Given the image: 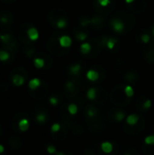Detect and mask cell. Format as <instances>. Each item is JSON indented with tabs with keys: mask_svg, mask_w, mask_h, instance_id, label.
Masks as SVG:
<instances>
[{
	"mask_svg": "<svg viewBox=\"0 0 154 155\" xmlns=\"http://www.w3.org/2000/svg\"><path fill=\"white\" fill-rule=\"evenodd\" d=\"M97 91H98V88H95V87L90 88V89L87 91V97H88L90 100L95 101V99H96V97H97Z\"/></svg>",
	"mask_w": 154,
	"mask_h": 155,
	"instance_id": "obj_21",
	"label": "cell"
},
{
	"mask_svg": "<svg viewBox=\"0 0 154 155\" xmlns=\"http://www.w3.org/2000/svg\"><path fill=\"white\" fill-rule=\"evenodd\" d=\"M61 127H62V124H54L52 125V127H51V132L52 133H55V132L59 131L61 129Z\"/></svg>",
	"mask_w": 154,
	"mask_h": 155,
	"instance_id": "obj_33",
	"label": "cell"
},
{
	"mask_svg": "<svg viewBox=\"0 0 154 155\" xmlns=\"http://www.w3.org/2000/svg\"><path fill=\"white\" fill-rule=\"evenodd\" d=\"M86 76H87L88 80H90V81H92V82H95V81H97V80L100 78L99 73H98L96 70H94V69H90V70L87 72Z\"/></svg>",
	"mask_w": 154,
	"mask_h": 155,
	"instance_id": "obj_12",
	"label": "cell"
},
{
	"mask_svg": "<svg viewBox=\"0 0 154 155\" xmlns=\"http://www.w3.org/2000/svg\"><path fill=\"white\" fill-rule=\"evenodd\" d=\"M110 24H111V26L114 32H116V33H123V32L125 25H124V23L121 19H119L117 17H113V18H112Z\"/></svg>",
	"mask_w": 154,
	"mask_h": 155,
	"instance_id": "obj_7",
	"label": "cell"
},
{
	"mask_svg": "<svg viewBox=\"0 0 154 155\" xmlns=\"http://www.w3.org/2000/svg\"><path fill=\"white\" fill-rule=\"evenodd\" d=\"M84 155H96V153H95V151L93 150V149H87V150L85 151Z\"/></svg>",
	"mask_w": 154,
	"mask_h": 155,
	"instance_id": "obj_37",
	"label": "cell"
},
{
	"mask_svg": "<svg viewBox=\"0 0 154 155\" xmlns=\"http://www.w3.org/2000/svg\"><path fill=\"white\" fill-rule=\"evenodd\" d=\"M145 124L146 121L144 117L140 115L139 121L135 124H128L127 123H125L123 124V131L129 135H138L143 131Z\"/></svg>",
	"mask_w": 154,
	"mask_h": 155,
	"instance_id": "obj_3",
	"label": "cell"
},
{
	"mask_svg": "<svg viewBox=\"0 0 154 155\" xmlns=\"http://www.w3.org/2000/svg\"><path fill=\"white\" fill-rule=\"evenodd\" d=\"M55 155H74L71 152H69V151H64V152H58V153H56Z\"/></svg>",
	"mask_w": 154,
	"mask_h": 155,
	"instance_id": "obj_38",
	"label": "cell"
},
{
	"mask_svg": "<svg viewBox=\"0 0 154 155\" xmlns=\"http://www.w3.org/2000/svg\"><path fill=\"white\" fill-rule=\"evenodd\" d=\"M80 51L83 54H88L92 51V45L89 43H84L80 46Z\"/></svg>",
	"mask_w": 154,
	"mask_h": 155,
	"instance_id": "obj_19",
	"label": "cell"
},
{
	"mask_svg": "<svg viewBox=\"0 0 154 155\" xmlns=\"http://www.w3.org/2000/svg\"><path fill=\"white\" fill-rule=\"evenodd\" d=\"M135 0H125V2L127 3V4H132V3H133Z\"/></svg>",
	"mask_w": 154,
	"mask_h": 155,
	"instance_id": "obj_41",
	"label": "cell"
},
{
	"mask_svg": "<svg viewBox=\"0 0 154 155\" xmlns=\"http://www.w3.org/2000/svg\"><path fill=\"white\" fill-rule=\"evenodd\" d=\"M143 151L145 155H154V143L152 144H143Z\"/></svg>",
	"mask_w": 154,
	"mask_h": 155,
	"instance_id": "obj_18",
	"label": "cell"
},
{
	"mask_svg": "<svg viewBox=\"0 0 154 155\" xmlns=\"http://www.w3.org/2000/svg\"><path fill=\"white\" fill-rule=\"evenodd\" d=\"M44 60L43 59V58H39V57H37V58H34V66L37 68V69H41V68H43L44 66Z\"/></svg>",
	"mask_w": 154,
	"mask_h": 155,
	"instance_id": "obj_24",
	"label": "cell"
},
{
	"mask_svg": "<svg viewBox=\"0 0 154 155\" xmlns=\"http://www.w3.org/2000/svg\"><path fill=\"white\" fill-rule=\"evenodd\" d=\"M84 115H85V119L87 120L99 116L100 113L96 106H94L93 104H88L84 107Z\"/></svg>",
	"mask_w": 154,
	"mask_h": 155,
	"instance_id": "obj_6",
	"label": "cell"
},
{
	"mask_svg": "<svg viewBox=\"0 0 154 155\" xmlns=\"http://www.w3.org/2000/svg\"><path fill=\"white\" fill-rule=\"evenodd\" d=\"M103 44L110 50H113L115 46V45L117 44V40L113 38V37H110V38H106L103 41Z\"/></svg>",
	"mask_w": 154,
	"mask_h": 155,
	"instance_id": "obj_15",
	"label": "cell"
},
{
	"mask_svg": "<svg viewBox=\"0 0 154 155\" xmlns=\"http://www.w3.org/2000/svg\"><path fill=\"white\" fill-rule=\"evenodd\" d=\"M67 110H68V112H69L71 114L74 115V114L78 112V105L75 104H70L67 106Z\"/></svg>",
	"mask_w": 154,
	"mask_h": 155,
	"instance_id": "obj_26",
	"label": "cell"
},
{
	"mask_svg": "<svg viewBox=\"0 0 154 155\" xmlns=\"http://www.w3.org/2000/svg\"><path fill=\"white\" fill-rule=\"evenodd\" d=\"M69 72L73 75H78L81 72V65L79 64H74L71 65L69 68Z\"/></svg>",
	"mask_w": 154,
	"mask_h": 155,
	"instance_id": "obj_20",
	"label": "cell"
},
{
	"mask_svg": "<svg viewBox=\"0 0 154 155\" xmlns=\"http://www.w3.org/2000/svg\"><path fill=\"white\" fill-rule=\"evenodd\" d=\"M59 45L63 48H68L72 45V38L69 35H62L59 38Z\"/></svg>",
	"mask_w": 154,
	"mask_h": 155,
	"instance_id": "obj_10",
	"label": "cell"
},
{
	"mask_svg": "<svg viewBox=\"0 0 154 155\" xmlns=\"http://www.w3.org/2000/svg\"><path fill=\"white\" fill-rule=\"evenodd\" d=\"M75 37L79 40V41H84L87 38V35L85 33H78L75 35Z\"/></svg>",
	"mask_w": 154,
	"mask_h": 155,
	"instance_id": "obj_32",
	"label": "cell"
},
{
	"mask_svg": "<svg viewBox=\"0 0 154 155\" xmlns=\"http://www.w3.org/2000/svg\"><path fill=\"white\" fill-rule=\"evenodd\" d=\"M151 105H152V101L150 100V99H145V101H144V103H143V108H142V111H146V110H148L150 107H151Z\"/></svg>",
	"mask_w": 154,
	"mask_h": 155,
	"instance_id": "obj_30",
	"label": "cell"
},
{
	"mask_svg": "<svg viewBox=\"0 0 154 155\" xmlns=\"http://www.w3.org/2000/svg\"><path fill=\"white\" fill-rule=\"evenodd\" d=\"M152 35H153V36H154V25L152 26Z\"/></svg>",
	"mask_w": 154,
	"mask_h": 155,
	"instance_id": "obj_42",
	"label": "cell"
},
{
	"mask_svg": "<svg viewBox=\"0 0 154 155\" xmlns=\"http://www.w3.org/2000/svg\"><path fill=\"white\" fill-rule=\"evenodd\" d=\"M25 77L22 76L21 74H14L13 77H12V83H13V84L15 86H17V87L22 86L25 84Z\"/></svg>",
	"mask_w": 154,
	"mask_h": 155,
	"instance_id": "obj_11",
	"label": "cell"
},
{
	"mask_svg": "<svg viewBox=\"0 0 154 155\" xmlns=\"http://www.w3.org/2000/svg\"><path fill=\"white\" fill-rule=\"evenodd\" d=\"M113 147H114V144H113L110 142H104L101 144V149L105 153H110L113 150Z\"/></svg>",
	"mask_w": 154,
	"mask_h": 155,
	"instance_id": "obj_17",
	"label": "cell"
},
{
	"mask_svg": "<svg viewBox=\"0 0 154 155\" xmlns=\"http://www.w3.org/2000/svg\"><path fill=\"white\" fill-rule=\"evenodd\" d=\"M67 134H68V127L65 124H63L61 129L55 133H52L53 138L57 141V142H63L66 139L67 137Z\"/></svg>",
	"mask_w": 154,
	"mask_h": 155,
	"instance_id": "obj_5",
	"label": "cell"
},
{
	"mask_svg": "<svg viewBox=\"0 0 154 155\" xmlns=\"http://www.w3.org/2000/svg\"><path fill=\"white\" fill-rule=\"evenodd\" d=\"M30 127V123L26 118H23L18 122V128L21 132H26Z\"/></svg>",
	"mask_w": 154,
	"mask_h": 155,
	"instance_id": "obj_14",
	"label": "cell"
},
{
	"mask_svg": "<svg viewBox=\"0 0 154 155\" xmlns=\"http://www.w3.org/2000/svg\"><path fill=\"white\" fill-rule=\"evenodd\" d=\"M26 35H27V36H28V38L31 40V41H36L38 38H39V32H38V30L35 28V27H34V26H32V27H29L27 30H26Z\"/></svg>",
	"mask_w": 154,
	"mask_h": 155,
	"instance_id": "obj_9",
	"label": "cell"
},
{
	"mask_svg": "<svg viewBox=\"0 0 154 155\" xmlns=\"http://www.w3.org/2000/svg\"><path fill=\"white\" fill-rule=\"evenodd\" d=\"M60 116L62 121L64 122V124H65L68 129H70V131L76 136H81L84 134V126L82 124H80L75 118H74L73 114H71L68 110L67 107L65 105L62 106L60 109Z\"/></svg>",
	"mask_w": 154,
	"mask_h": 155,
	"instance_id": "obj_1",
	"label": "cell"
},
{
	"mask_svg": "<svg viewBox=\"0 0 154 155\" xmlns=\"http://www.w3.org/2000/svg\"><path fill=\"white\" fill-rule=\"evenodd\" d=\"M125 155H131L130 153H127V154H125Z\"/></svg>",
	"mask_w": 154,
	"mask_h": 155,
	"instance_id": "obj_44",
	"label": "cell"
},
{
	"mask_svg": "<svg viewBox=\"0 0 154 155\" xmlns=\"http://www.w3.org/2000/svg\"><path fill=\"white\" fill-rule=\"evenodd\" d=\"M152 131H153V132H154V126H153V127H152Z\"/></svg>",
	"mask_w": 154,
	"mask_h": 155,
	"instance_id": "obj_43",
	"label": "cell"
},
{
	"mask_svg": "<svg viewBox=\"0 0 154 155\" xmlns=\"http://www.w3.org/2000/svg\"><path fill=\"white\" fill-rule=\"evenodd\" d=\"M40 86H41V80L38 78H33L28 83V87L33 91L38 89Z\"/></svg>",
	"mask_w": 154,
	"mask_h": 155,
	"instance_id": "obj_16",
	"label": "cell"
},
{
	"mask_svg": "<svg viewBox=\"0 0 154 155\" xmlns=\"http://www.w3.org/2000/svg\"><path fill=\"white\" fill-rule=\"evenodd\" d=\"M47 120H48V117H47L46 113H44V112H40L35 114V121L39 124H45L47 122Z\"/></svg>",
	"mask_w": 154,
	"mask_h": 155,
	"instance_id": "obj_13",
	"label": "cell"
},
{
	"mask_svg": "<svg viewBox=\"0 0 154 155\" xmlns=\"http://www.w3.org/2000/svg\"><path fill=\"white\" fill-rule=\"evenodd\" d=\"M150 40H151V36L149 35V34L145 33V34L142 35V36H141V41H142L143 44H148V43L150 42Z\"/></svg>",
	"mask_w": 154,
	"mask_h": 155,
	"instance_id": "obj_31",
	"label": "cell"
},
{
	"mask_svg": "<svg viewBox=\"0 0 154 155\" xmlns=\"http://www.w3.org/2000/svg\"><path fill=\"white\" fill-rule=\"evenodd\" d=\"M97 2L101 6H107L110 4V0H97Z\"/></svg>",
	"mask_w": 154,
	"mask_h": 155,
	"instance_id": "obj_36",
	"label": "cell"
},
{
	"mask_svg": "<svg viewBox=\"0 0 154 155\" xmlns=\"http://www.w3.org/2000/svg\"><path fill=\"white\" fill-rule=\"evenodd\" d=\"M144 143H146V144H152V143H154V135H151V136L146 137L145 140H144Z\"/></svg>",
	"mask_w": 154,
	"mask_h": 155,
	"instance_id": "obj_34",
	"label": "cell"
},
{
	"mask_svg": "<svg viewBox=\"0 0 154 155\" xmlns=\"http://www.w3.org/2000/svg\"><path fill=\"white\" fill-rule=\"evenodd\" d=\"M55 25L57 28L60 29H64L67 26V20L64 18H59L56 22H55Z\"/></svg>",
	"mask_w": 154,
	"mask_h": 155,
	"instance_id": "obj_23",
	"label": "cell"
},
{
	"mask_svg": "<svg viewBox=\"0 0 154 155\" xmlns=\"http://www.w3.org/2000/svg\"><path fill=\"white\" fill-rule=\"evenodd\" d=\"M0 40L2 41V43L4 44H8L11 40V35L9 34H3L0 35Z\"/></svg>",
	"mask_w": 154,
	"mask_h": 155,
	"instance_id": "obj_27",
	"label": "cell"
},
{
	"mask_svg": "<svg viewBox=\"0 0 154 155\" xmlns=\"http://www.w3.org/2000/svg\"><path fill=\"white\" fill-rule=\"evenodd\" d=\"M124 91H125V94L128 97H133V89L131 85H127L124 87Z\"/></svg>",
	"mask_w": 154,
	"mask_h": 155,
	"instance_id": "obj_29",
	"label": "cell"
},
{
	"mask_svg": "<svg viewBox=\"0 0 154 155\" xmlns=\"http://www.w3.org/2000/svg\"><path fill=\"white\" fill-rule=\"evenodd\" d=\"M0 23L1 24H7L8 23V19L5 16H1L0 17Z\"/></svg>",
	"mask_w": 154,
	"mask_h": 155,
	"instance_id": "obj_39",
	"label": "cell"
},
{
	"mask_svg": "<svg viewBox=\"0 0 154 155\" xmlns=\"http://www.w3.org/2000/svg\"><path fill=\"white\" fill-rule=\"evenodd\" d=\"M4 152H5V147L2 144H0V153H3Z\"/></svg>",
	"mask_w": 154,
	"mask_h": 155,
	"instance_id": "obj_40",
	"label": "cell"
},
{
	"mask_svg": "<svg viewBox=\"0 0 154 155\" xmlns=\"http://www.w3.org/2000/svg\"><path fill=\"white\" fill-rule=\"evenodd\" d=\"M49 103L53 105V106H56L59 103H60V98L55 96V95H52L49 98Z\"/></svg>",
	"mask_w": 154,
	"mask_h": 155,
	"instance_id": "obj_28",
	"label": "cell"
},
{
	"mask_svg": "<svg viewBox=\"0 0 154 155\" xmlns=\"http://www.w3.org/2000/svg\"><path fill=\"white\" fill-rule=\"evenodd\" d=\"M124 87L123 85L116 86L111 93V100L117 106H125L132 101V98L126 95Z\"/></svg>",
	"mask_w": 154,
	"mask_h": 155,
	"instance_id": "obj_2",
	"label": "cell"
},
{
	"mask_svg": "<svg viewBox=\"0 0 154 155\" xmlns=\"http://www.w3.org/2000/svg\"><path fill=\"white\" fill-rule=\"evenodd\" d=\"M10 58V54L5 50H0V62H6Z\"/></svg>",
	"mask_w": 154,
	"mask_h": 155,
	"instance_id": "obj_25",
	"label": "cell"
},
{
	"mask_svg": "<svg viewBox=\"0 0 154 155\" xmlns=\"http://www.w3.org/2000/svg\"><path fill=\"white\" fill-rule=\"evenodd\" d=\"M79 92V84L75 81H69L65 84V93L69 98H74Z\"/></svg>",
	"mask_w": 154,
	"mask_h": 155,
	"instance_id": "obj_4",
	"label": "cell"
},
{
	"mask_svg": "<svg viewBox=\"0 0 154 155\" xmlns=\"http://www.w3.org/2000/svg\"><path fill=\"white\" fill-rule=\"evenodd\" d=\"M46 150H47L48 153H50V154L56 153V149H55V147L54 145H48L47 148H46Z\"/></svg>",
	"mask_w": 154,
	"mask_h": 155,
	"instance_id": "obj_35",
	"label": "cell"
},
{
	"mask_svg": "<svg viewBox=\"0 0 154 155\" xmlns=\"http://www.w3.org/2000/svg\"><path fill=\"white\" fill-rule=\"evenodd\" d=\"M110 117L114 121L122 122L125 117V113L123 112L122 110H119V109H113L112 112H111V116Z\"/></svg>",
	"mask_w": 154,
	"mask_h": 155,
	"instance_id": "obj_8",
	"label": "cell"
},
{
	"mask_svg": "<svg viewBox=\"0 0 154 155\" xmlns=\"http://www.w3.org/2000/svg\"><path fill=\"white\" fill-rule=\"evenodd\" d=\"M139 118H140V115L138 114H132V115H129L126 119V122L128 124H135L138 121H139Z\"/></svg>",
	"mask_w": 154,
	"mask_h": 155,
	"instance_id": "obj_22",
	"label": "cell"
}]
</instances>
